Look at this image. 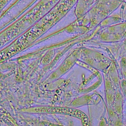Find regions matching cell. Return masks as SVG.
Listing matches in <instances>:
<instances>
[{
  "label": "cell",
  "instance_id": "6da1fadb",
  "mask_svg": "<svg viewBox=\"0 0 126 126\" xmlns=\"http://www.w3.org/2000/svg\"><path fill=\"white\" fill-rule=\"evenodd\" d=\"M27 111L34 113H60L63 114H69L77 116L76 111L72 109L64 108V107H43L33 108L27 110Z\"/></svg>",
  "mask_w": 126,
  "mask_h": 126
}]
</instances>
